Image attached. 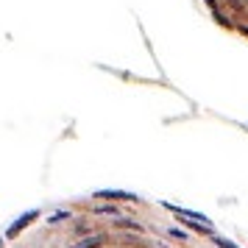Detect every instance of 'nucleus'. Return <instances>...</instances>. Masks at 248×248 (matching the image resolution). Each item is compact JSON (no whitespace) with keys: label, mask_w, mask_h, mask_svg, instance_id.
Segmentation results:
<instances>
[{"label":"nucleus","mask_w":248,"mask_h":248,"mask_svg":"<svg viewBox=\"0 0 248 248\" xmlns=\"http://www.w3.org/2000/svg\"><path fill=\"white\" fill-rule=\"evenodd\" d=\"M201 3L215 25L248 42V0H201Z\"/></svg>","instance_id":"nucleus-2"},{"label":"nucleus","mask_w":248,"mask_h":248,"mask_svg":"<svg viewBox=\"0 0 248 248\" xmlns=\"http://www.w3.org/2000/svg\"><path fill=\"white\" fill-rule=\"evenodd\" d=\"M45 237L14 248H237L198 215L128 192H95L84 209H56L42 220Z\"/></svg>","instance_id":"nucleus-1"}]
</instances>
